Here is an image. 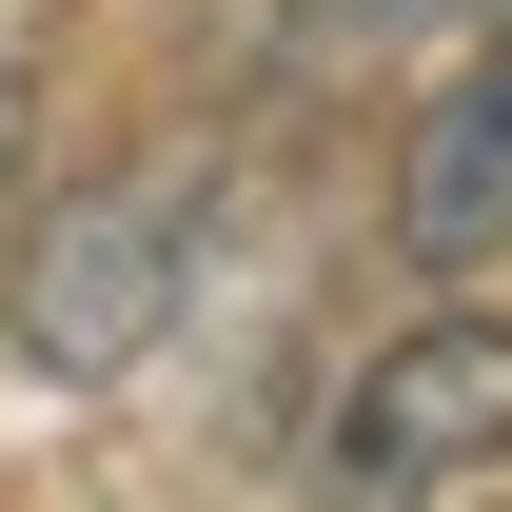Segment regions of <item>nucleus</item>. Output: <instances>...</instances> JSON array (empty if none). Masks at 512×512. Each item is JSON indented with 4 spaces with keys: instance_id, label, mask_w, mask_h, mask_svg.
Returning <instances> with one entry per match:
<instances>
[{
    "instance_id": "f257e3e1",
    "label": "nucleus",
    "mask_w": 512,
    "mask_h": 512,
    "mask_svg": "<svg viewBox=\"0 0 512 512\" xmlns=\"http://www.w3.org/2000/svg\"><path fill=\"white\" fill-rule=\"evenodd\" d=\"M197 256H217V178H197V158H138V178L60 197L40 256H20V355H40V375H138V355L178 335Z\"/></svg>"
},
{
    "instance_id": "f03ea898",
    "label": "nucleus",
    "mask_w": 512,
    "mask_h": 512,
    "mask_svg": "<svg viewBox=\"0 0 512 512\" xmlns=\"http://www.w3.org/2000/svg\"><path fill=\"white\" fill-rule=\"evenodd\" d=\"M473 473H512V316H414L375 335V375L335 394V453H316V512H453Z\"/></svg>"
},
{
    "instance_id": "7ed1b4c3",
    "label": "nucleus",
    "mask_w": 512,
    "mask_h": 512,
    "mask_svg": "<svg viewBox=\"0 0 512 512\" xmlns=\"http://www.w3.org/2000/svg\"><path fill=\"white\" fill-rule=\"evenodd\" d=\"M394 256H414V276H493L512 256V0L453 40V79L414 99V138H394Z\"/></svg>"
},
{
    "instance_id": "20e7f679",
    "label": "nucleus",
    "mask_w": 512,
    "mask_h": 512,
    "mask_svg": "<svg viewBox=\"0 0 512 512\" xmlns=\"http://www.w3.org/2000/svg\"><path fill=\"white\" fill-rule=\"evenodd\" d=\"M493 0H276V40H296V79H375V60H434V40H473Z\"/></svg>"
},
{
    "instance_id": "39448f33",
    "label": "nucleus",
    "mask_w": 512,
    "mask_h": 512,
    "mask_svg": "<svg viewBox=\"0 0 512 512\" xmlns=\"http://www.w3.org/2000/svg\"><path fill=\"white\" fill-rule=\"evenodd\" d=\"M20 138H40V0H0V178H20Z\"/></svg>"
}]
</instances>
